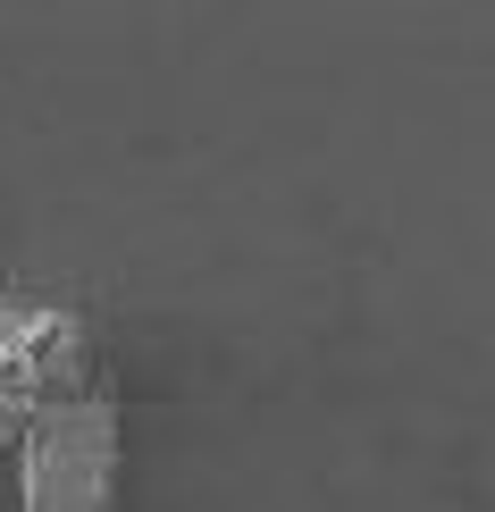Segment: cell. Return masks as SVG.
<instances>
[{"label": "cell", "mask_w": 495, "mask_h": 512, "mask_svg": "<svg viewBox=\"0 0 495 512\" xmlns=\"http://www.w3.org/2000/svg\"><path fill=\"white\" fill-rule=\"evenodd\" d=\"M17 512H118V403L101 387L17 429Z\"/></svg>", "instance_id": "1"}, {"label": "cell", "mask_w": 495, "mask_h": 512, "mask_svg": "<svg viewBox=\"0 0 495 512\" xmlns=\"http://www.w3.org/2000/svg\"><path fill=\"white\" fill-rule=\"evenodd\" d=\"M59 395H84V319L0 294V445Z\"/></svg>", "instance_id": "2"}]
</instances>
